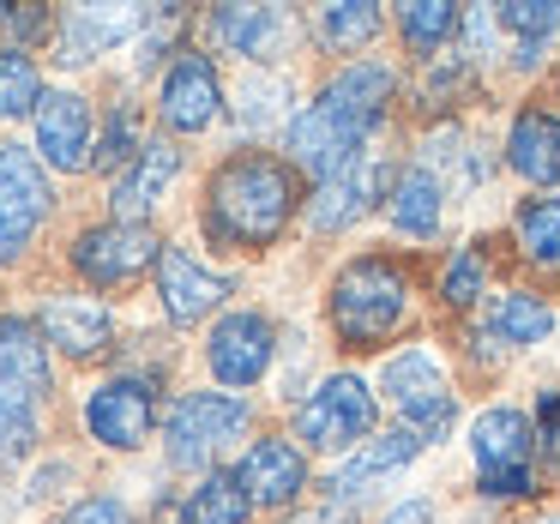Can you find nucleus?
Wrapping results in <instances>:
<instances>
[{"label":"nucleus","instance_id":"1","mask_svg":"<svg viewBox=\"0 0 560 524\" xmlns=\"http://www.w3.org/2000/svg\"><path fill=\"white\" fill-rule=\"evenodd\" d=\"M392 91H398V73L380 61H350L338 79H326V91L290 121V170L326 182L343 163H355L374 145Z\"/></svg>","mask_w":560,"mask_h":524},{"label":"nucleus","instance_id":"2","mask_svg":"<svg viewBox=\"0 0 560 524\" xmlns=\"http://www.w3.org/2000/svg\"><path fill=\"white\" fill-rule=\"evenodd\" d=\"M295 206H302V187H295L290 163L266 158V151H242L211 175L206 223L230 247H271L290 230Z\"/></svg>","mask_w":560,"mask_h":524},{"label":"nucleus","instance_id":"3","mask_svg":"<svg viewBox=\"0 0 560 524\" xmlns=\"http://www.w3.org/2000/svg\"><path fill=\"white\" fill-rule=\"evenodd\" d=\"M331 331H338L350 350H380L392 331L410 319V271L386 254H362L331 278L326 295Z\"/></svg>","mask_w":560,"mask_h":524},{"label":"nucleus","instance_id":"4","mask_svg":"<svg viewBox=\"0 0 560 524\" xmlns=\"http://www.w3.org/2000/svg\"><path fill=\"white\" fill-rule=\"evenodd\" d=\"M470 452H476V482L494 500H524L536 494V422L512 404H494L470 422Z\"/></svg>","mask_w":560,"mask_h":524},{"label":"nucleus","instance_id":"5","mask_svg":"<svg viewBox=\"0 0 560 524\" xmlns=\"http://www.w3.org/2000/svg\"><path fill=\"white\" fill-rule=\"evenodd\" d=\"M374 434V392L355 374H326L295 410V440L314 452H355Z\"/></svg>","mask_w":560,"mask_h":524},{"label":"nucleus","instance_id":"6","mask_svg":"<svg viewBox=\"0 0 560 524\" xmlns=\"http://www.w3.org/2000/svg\"><path fill=\"white\" fill-rule=\"evenodd\" d=\"M247 434V404L230 398V392H182L170 404V422H163V440H170V464H211L223 446Z\"/></svg>","mask_w":560,"mask_h":524},{"label":"nucleus","instance_id":"7","mask_svg":"<svg viewBox=\"0 0 560 524\" xmlns=\"http://www.w3.org/2000/svg\"><path fill=\"white\" fill-rule=\"evenodd\" d=\"M380 392L398 404L404 428H416L422 440H440L452 422H458V392H452L446 368L428 350H398L380 374Z\"/></svg>","mask_w":560,"mask_h":524},{"label":"nucleus","instance_id":"8","mask_svg":"<svg viewBox=\"0 0 560 524\" xmlns=\"http://www.w3.org/2000/svg\"><path fill=\"white\" fill-rule=\"evenodd\" d=\"M49 211H55L49 163L25 145H0V266L25 254Z\"/></svg>","mask_w":560,"mask_h":524},{"label":"nucleus","instance_id":"9","mask_svg":"<svg viewBox=\"0 0 560 524\" xmlns=\"http://www.w3.org/2000/svg\"><path fill=\"white\" fill-rule=\"evenodd\" d=\"M392 187H398L392 158L368 145L355 163H343L338 175H326V182L314 187V199H307V223H314L319 235H338V230H350V223H362L380 199H392Z\"/></svg>","mask_w":560,"mask_h":524},{"label":"nucleus","instance_id":"10","mask_svg":"<svg viewBox=\"0 0 560 524\" xmlns=\"http://www.w3.org/2000/svg\"><path fill=\"white\" fill-rule=\"evenodd\" d=\"M163 259V242L145 223H97L73 242V271L91 290H121V283L145 278V266Z\"/></svg>","mask_w":560,"mask_h":524},{"label":"nucleus","instance_id":"11","mask_svg":"<svg viewBox=\"0 0 560 524\" xmlns=\"http://www.w3.org/2000/svg\"><path fill=\"white\" fill-rule=\"evenodd\" d=\"M271 356H278V331H271V319L254 314V307L223 314L206 338V362L223 386H254V380H266Z\"/></svg>","mask_w":560,"mask_h":524},{"label":"nucleus","instance_id":"12","mask_svg":"<svg viewBox=\"0 0 560 524\" xmlns=\"http://www.w3.org/2000/svg\"><path fill=\"white\" fill-rule=\"evenodd\" d=\"M151 422H158L151 380H103V386L85 398V428H91V440H103V446H115V452L145 446Z\"/></svg>","mask_w":560,"mask_h":524},{"label":"nucleus","instance_id":"13","mask_svg":"<svg viewBox=\"0 0 560 524\" xmlns=\"http://www.w3.org/2000/svg\"><path fill=\"white\" fill-rule=\"evenodd\" d=\"M158 109L175 133H206L211 121L223 115V85H218V67L211 55H194L182 49L163 73V91H158Z\"/></svg>","mask_w":560,"mask_h":524},{"label":"nucleus","instance_id":"14","mask_svg":"<svg viewBox=\"0 0 560 524\" xmlns=\"http://www.w3.org/2000/svg\"><path fill=\"white\" fill-rule=\"evenodd\" d=\"M49 392H55V380H49V338H43V326L0 319V404L43 410Z\"/></svg>","mask_w":560,"mask_h":524},{"label":"nucleus","instance_id":"15","mask_svg":"<svg viewBox=\"0 0 560 524\" xmlns=\"http://www.w3.org/2000/svg\"><path fill=\"white\" fill-rule=\"evenodd\" d=\"M158 295H163V314L175 319V326H194V319L218 314L223 295H230V278L211 266H199L187 247H163L158 259Z\"/></svg>","mask_w":560,"mask_h":524},{"label":"nucleus","instance_id":"16","mask_svg":"<svg viewBox=\"0 0 560 524\" xmlns=\"http://www.w3.org/2000/svg\"><path fill=\"white\" fill-rule=\"evenodd\" d=\"M43 338L55 343L61 356H73V362H91V356H103L109 350V338H115V314L97 302V295H67V290H55L49 302H43Z\"/></svg>","mask_w":560,"mask_h":524},{"label":"nucleus","instance_id":"17","mask_svg":"<svg viewBox=\"0 0 560 524\" xmlns=\"http://www.w3.org/2000/svg\"><path fill=\"white\" fill-rule=\"evenodd\" d=\"M235 482L247 488V500L254 506H290L295 494L307 488V458L295 440H254V446L242 452V464H235Z\"/></svg>","mask_w":560,"mask_h":524},{"label":"nucleus","instance_id":"18","mask_svg":"<svg viewBox=\"0 0 560 524\" xmlns=\"http://www.w3.org/2000/svg\"><path fill=\"white\" fill-rule=\"evenodd\" d=\"M37 158L49 170H85L97 151H91V103L79 91H49L37 109Z\"/></svg>","mask_w":560,"mask_h":524},{"label":"nucleus","instance_id":"19","mask_svg":"<svg viewBox=\"0 0 560 524\" xmlns=\"http://www.w3.org/2000/svg\"><path fill=\"white\" fill-rule=\"evenodd\" d=\"M182 175V151L170 145V139H145V151H139L133 163H127L121 175H115L109 199H115V223H139L151 218V211L163 206V194H170V182Z\"/></svg>","mask_w":560,"mask_h":524},{"label":"nucleus","instance_id":"20","mask_svg":"<svg viewBox=\"0 0 560 524\" xmlns=\"http://www.w3.org/2000/svg\"><path fill=\"white\" fill-rule=\"evenodd\" d=\"M211 37L230 55H242V61L266 67L283 55V43H295V19L283 7H218L211 13Z\"/></svg>","mask_w":560,"mask_h":524},{"label":"nucleus","instance_id":"21","mask_svg":"<svg viewBox=\"0 0 560 524\" xmlns=\"http://www.w3.org/2000/svg\"><path fill=\"white\" fill-rule=\"evenodd\" d=\"M151 25V7H73V13L61 19V61L67 67H85L91 55L115 49V43L127 37H145Z\"/></svg>","mask_w":560,"mask_h":524},{"label":"nucleus","instance_id":"22","mask_svg":"<svg viewBox=\"0 0 560 524\" xmlns=\"http://www.w3.org/2000/svg\"><path fill=\"white\" fill-rule=\"evenodd\" d=\"M506 163L530 187H555L560 182V115H548V109H518L512 115Z\"/></svg>","mask_w":560,"mask_h":524},{"label":"nucleus","instance_id":"23","mask_svg":"<svg viewBox=\"0 0 560 524\" xmlns=\"http://www.w3.org/2000/svg\"><path fill=\"white\" fill-rule=\"evenodd\" d=\"M422 446H428V440L416 434V428H392V434H380V440H368V446H355L350 458L331 470V500H350V494H362L368 482H380V476L404 470V464H410Z\"/></svg>","mask_w":560,"mask_h":524},{"label":"nucleus","instance_id":"24","mask_svg":"<svg viewBox=\"0 0 560 524\" xmlns=\"http://www.w3.org/2000/svg\"><path fill=\"white\" fill-rule=\"evenodd\" d=\"M386 211H392V223H398V235H416V242H428V235L440 230V211H446L440 175L428 170V163H410V170H398V187H392Z\"/></svg>","mask_w":560,"mask_h":524},{"label":"nucleus","instance_id":"25","mask_svg":"<svg viewBox=\"0 0 560 524\" xmlns=\"http://www.w3.org/2000/svg\"><path fill=\"white\" fill-rule=\"evenodd\" d=\"M247 512H254V500L235 482V470H211L170 506V524H247Z\"/></svg>","mask_w":560,"mask_h":524},{"label":"nucleus","instance_id":"26","mask_svg":"<svg viewBox=\"0 0 560 524\" xmlns=\"http://www.w3.org/2000/svg\"><path fill=\"white\" fill-rule=\"evenodd\" d=\"M548 331H555V307L542 302V295L530 290H506L488 302V338L512 343V350H524V343H542Z\"/></svg>","mask_w":560,"mask_h":524},{"label":"nucleus","instance_id":"27","mask_svg":"<svg viewBox=\"0 0 560 524\" xmlns=\"http://www.w3.org/2000/svg\"><path fill=\"white\" fill-rule=\"evenodd\" d=\"M295 91L283 73H247L242 85H235V121L247 127V133H266V127H290Z\"/></svg>","mask_w":560,"mask_h":524},{"label":"nucleus","instance_id":"28","mask_svg":"<svg viewBox=\"0 0 560 524\" xmlns=\"http://www.w3.org/2000/svg\"><path fill=\"white\" fill-rule=\"evenodd\" d=\"M458 31H464V13L446 7V0H410V7H398V37L410 43L422 61H434Z\"/></svg>","mask_w":560,"mask_h":524},{"label":"nucleus","instance_id":"29","mask_svg":"<svg viewBox=\"0 0 560 524\" xmlns=\"http://www.w3.org/2000/svg\"><path fill=\"white\" fill-rule=\"evenodd\" d=\"M512 235H518L524 259L542 271H560V194L548 199H524L518 218H512Z\"/></svg>","mask_w":560,"mask_h":524},{"label":"nucleus","instance_id":"30","mask_svg":"<svg viewBox=\"0 0 560 524\" xmlns=\"http://www.w3.org/2000/svg\"><path fill=\"white\" fill-rule=\"evenodd\" d=\"M314 37L326 43V49L350 55V49H368V43L380 37V7H368V0H343V7H319L314 19Z\"/></svg>","mask_w":560,"mask_h":524},{"label":"nucleus","instance_id":"31","mask_svg":"<svg viewBox=\"0 0 560 524\" xmlns=\"http://www.w3.org/2000/svg\"><path fill=\"white\" fill-rule=\"evenodd\" d=\"M43 73L25 49H0V121H19V115L43 109Z\"/></svg>","mask_w":560,"mask_h":524},{"label":"nucleus","instance_id":"32","mask_svg":"<svg viewBox=\"0 0 560 524\" xmlns=\"http://www.w3.org/2000/svg\"><path fill=\"white\" fill-rule=\"evenodd\" d=\"M488 290V259L482 247H458V254L446 259V271H440V302L446 307H476Z\"/></svg>","mask_w":560,"mask_h":524},{"label":"nucleus","instance_id":"33","mask_svg":"<svg viewBox=\"0 0 560 524\" xmlns=\"http://www.w3.org/2000/svg\"><path fill=\"white\" fill-rule=\"evenodd\" d=\"M494 19H500V31H512V37L524 43V49H542L560 31V0H512Z\"/></svg>","mask_w":560,"mask_h":524},{"label":"nucleus","instance_id":"34","mask_svg":"<svg viewBox=\"0 0 560 524\" xmlns=\"http://www.w3.org/2000/svg\"><path fill=\"white\" fill-rule=\"evenodd\" d=\"M145 151V133L133 127V109H115L109 121H103V133H97V170H127V163Z\"/></svg>","mask_w":560,"mask_h":524},{"label":"nucleus","instance_id":"35","mask_svg":"<svg viewBox=\"0 0 560 524\" xmlns=\"http://www.w3.org/2000/svg\"><path fill=\"white\" fill-rule=\"evenodd\" d=\"M31 446H37V410H25V404H0V464L25 458Z\"/></svg>","mask_w":560,"mask_h":524},{"label":"nucleus","instance_id":"36","mask_svg":"<svg viewBox=\"0 0 560 524\" xmlns=\"http://www.w3.org/2000/svg\"><path fill=\"white\" fill-rule=\"evenodd\" d=\"M536 458L548 464V476L560 482V392L536 398Z\"/></svg>","mask_w":560,"mask_h":524},{"label":"nucleus","instance_id":"37","mask_svg":"<svg viewBox=\"0 0 560 524\" xmlns=\"http://www.w3.org/2000/svg\"><path fill=\"white\" fill-rule=\"evenodd\" d=\"M61 524H127V506H121L115 494H85Z\"/></svg>","mask_w":560,"mask_h":524},{"label":"nucleus","instance_id":"38","mask_svg":"<svg viewBox=\"0 0 560 524\" xmlns=\"http://www.w3.org/2000/svg\"><path fill=\"white\" fill-rule=\"evenodd\" d=\"M283 524H355V512L343 506V500H319V506H302V512H290Z\"/></svg>","mask_w":560,"mask_h":524},{"label":"nucleus","instance_id":"39","mask_svg":"<svg viewBox=\"0 0 560 524\" xmlns=\"http://www.w3.org/2000/svg\"><path fill=\"white\" fill-rule=\"evenodd\" d=\"M386 524H434V500H404L386 512Z\"/></svg>","mask_w":560,"mask_h":524},{"label":"nucleus","instance_id":"40","mask_svg":"<svg viewBox=\"0 0 560 524\" xmlns=\"http://www.w3.org/2000/svg\"><path fill=\"white\" fill-rule=\"evenodd\" d=\"M530 524H560V512H542V519H530Z\"/></svg>","mask_w":560,"mask_h":524}]
</instances>
